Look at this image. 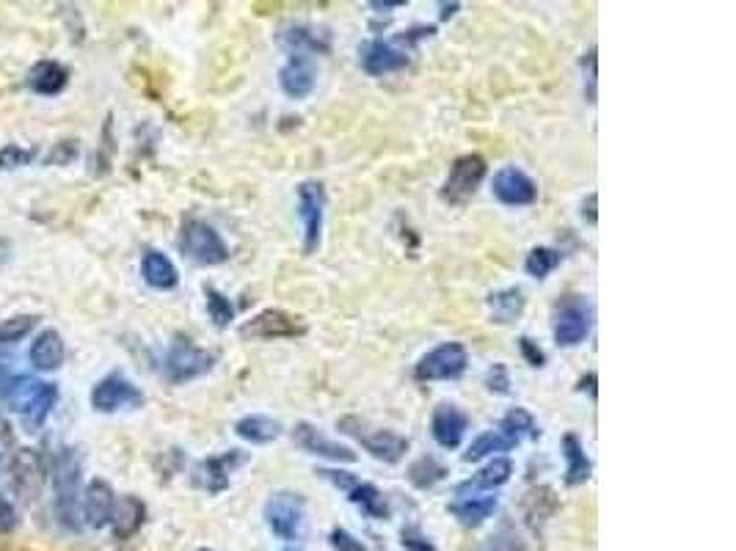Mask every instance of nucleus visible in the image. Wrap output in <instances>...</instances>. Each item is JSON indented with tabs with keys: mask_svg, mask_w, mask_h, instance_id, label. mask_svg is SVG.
Returning a JSON list of instances; mask_svg holds the SVG:
<instances>
[{
	"mask_svg": "<svg viewBox=\"0 0 736 551\" xmlns=\"http://www.w3.org/2000/svg\"><path fill=\"white\" fill-rule=\"evenodd\" d=\"M147 518V505L138 499V496H122L116 499L114 513H111V527H114V535L119 540H127L136 535L141 524Z\"/></svg>",
	"mask_w": 736,
	"mask_h": 551,
	"instance_id": "bb28decb",
	"label": "nucleus"
},
{
	"mask_svg": "<svg viewBox=\"0 0 736 551\" xmlns=\"http://www.w3.org/2000/svg\"><path fill=\"white\" fill-rule=\"evenodd\" d=\"M329 543L334 551H367V546H364L362 540L356 538V535H351L348 529H340V527L331 529Z\"/></svg>",
	"mask_w": 736,
	"mask_h": 551,
	"instance_id": "37998d69",
	"label": "nucleus"
},
{
	"mask_svg": "<svg viewBox=\"0 0 736 551\" xmlns=\"http://www.w3.org/2000/svg\"><path fill=\"white\" fill-rule=\"evenodd\" d=\"M36 323H39V317L36 315H17L9 317V320H3V323H0V348H12V345H17L20 339L28 337V334L34 331Z\"/></svg>",
	"mask_w": 736,
	"mask_h": 551,
	"instance_id": "4c0bfd02",
	"label": "nucleus"
},
{
	"mask_svg": "<svg viewBox=\"0 0 736 551\" xmlns=\"http://www.w3.org/2000/svg\"><path fill=\"white\" fill-rule=\"evenodd\" d=\"M25 83L39 97H58L69 86V69L53 61V58H45V61H39V64L31 67Z\"/></svg>",
	"mask_w": 736,
	"mask_h": 551,
	"instance_id": "4be33fe9",
	"label": "nucleus"
},
{
	"mask_svg": "<svg viewBox=\"0 0 736 551\" xmlns=\"http://www.w3.org/2000/svg\"><path fill=\"white\" fill-rule=\"evenodd\" d=\"M585 215H588V224H596V193H590L585 199Z\"/></svg>",
	"mask_w": 736,
	"mask_h": 551,
	"instance_id": "09e8293b",
	"label": "nucleus"
},
{
	"mask_svg": "<svg viewBox=\"0 0 736 551\" xmlns=\"http://www.w3.org/2000/svg\"><path fill=\"white\" fill-rule=\"evenodd\" d=\"M284 551H304V549H295V546H290V549H284Z\"/></svg>",
	"mask_w": 736,
	"mask_h": 551,
	"instance_id": "864d4df0",
	"label": "nucleus"
},
{
	"mask_svg": "<svg viewBox=\"0 0 736 551\" xmlns=\"http://www.w3.org/2000/svg\"><path fill=\"white\" fill-rule=\"evenodd\" d=\"M12 488L17 494L23 496V499H36V496L42 494V488H45V480H47V472H45V461H42V455L39 450L34 447H23V450L14 452L12 458Z\"/></svg>",
	"mask_w": 736,
	"mask_h": 551,
	"instance_id": "2eb2a0df",
	"label": "nucleus"
},
{
	"mask_svg": "<svg viewBox=\"0 0 736 551\" xmlns=\"http://www.w3.org/2000/svg\"><path fill=\"white\" fill-rule=\"evenodd\" d=\"M204 298H207V315L213 320V326L227 328L235 320V306L227 295L218 293L216 287H204Z\"/></svg>",
	"mask_w": 736,
	"mask_h": 551,
	"instance_id": "58836bf2",
	"label": "nucleus"
},
{
	"mask_svg": "<svg viewBox=\"0 0 736 551\" xmlns=\"http://www.w3.org/2000/svg\"><path fill=\"white\" fill-rule=\"evenodd\" d=\"M593 309L585 295H563L552 306V337L557 348H579L590 337Z\"/></svg>",
	"mask_w": 736,
	"mask_h": 551,
	"instance_id": "7ed1b4c3",
	"label": "nucleus"
},
{
	"mask_svg": "<svg viewBox=\"0 0 736 551\" xmlns=\"http://www.w3.org/2000/svg\"><path fill=\"white\" fill-rule=\"evenodd\" d=\"M216 367V356L210 350L196 348L191 339L177 337L171 342L169 353L163 359V378L174 386L180 383H191L202 378Z\"/></svg>",
	"mask_w": 736,
	"mask_h": 551,
	"instance_id": "39448f33",
	"label": "nucleus"
},
{
	"mask_svg": "<svg viewBox=\"0 0 736 551\" xmlns=\"http://www.w3.org/2000/svg\"><path fill=\"white\" fill-rule=\"evenodd\" d=\"M144 405V394L136 383L127 381L125 375H105L102 381L94 383L91 389V408L100 414H114L119 408H141Z\"/></svg>",
	"mask_w": 736,
	"mask_h": 551,
	"instance_id": "9b49d317",
	"label": "nucleus"
},
{
	"mask_svg": "<svg viewBox=\"0 0 736 551\" xmlns=\"http://www.w3.org/2000/svg\"><path fill=\"white\" fill-rule=\"evenodd\" d=\"M563 458H566V485L568 488H577L585 485L593 474V461L585 452V444L574 433L563 436Z\"/></svg>",
	"mask_w": 736,
	"mask_h": 551,
	"instance_id": "cd10ccee",
	"label": "nucleus"
},
{
	"mask_svg": "<svg viewBox=\"0 0 736 551\" xmlns=\"http://www.w3.org/2000/svg\"><path fill=\"white\" fill-rule=\"evenodd\" d=\"M486 389L491 394H510V372L502 361H497V364H491V367H488Z\"/></svg>",
	"mask_w": 736,
	"mask_h": 551,
	"instance_id": "79ce46f5",
	"label": "nucleus"
},
{
	"mask_svg": "<svg viewBox=\"0 0 736 551\" xmlns=\"http://www.w3.org/2000/svg\"><path fill=\"white\" fill-rule=\"evenodd\" d=\"M337 428L345 433V436H351L362 444L364 450L373 455L375 461H384V463H400L406 458V452L411 450V441L406 436H400L397 430H389V428H373L367 419H359V417H345L337 422Z\"/></svg>",
	"mask_w": 736,
	"mask_h": 551,
	"instance_id": "f03ea898",
	"label": "nucleus"
},
{
	"mask_svg": "<svg viewBox=\"0 0 736 551\" xmlns=\"http://www.w3.org/2000/svg\"><path fill=\"white\" fill-rule=\"evenodd\" d=\"M202 551H210V549H202Z\"/></svg>",
	"mask_w": 736,
	"mask_h": 551,
	"instance_id": "6e6d98bb",
	"label": "nucleus"
},
{
	"mask_svg": "<svg viewBox=\"0 0 736 551\" xmlns=\"http://www.w3.org/2000/svg\"><path fill=\"white\" fill-rule=\"evenodd\" d=\"M0 466H3V450H0Z\"/></svg>",
	"mask_w": 736,
	"mask_h": 551,
	"instance_id": "5fc2aeb1",
	"label": "nucleus"
},
{
	"mask_svg": "<svg viewBox=\"0 0 736 551\" xmlns=\"http://www.w3.org/2000/svg\"><path fill=\"white\" fill-rule=\"evenodd\" d=\"M475 551H527V543L521 538L516 529L505 524L499 527L494 535H488L486 540H480L475 546Z\"/></svg>",
	"mask_w": 736,
	"mask_h": 551,
	"instance_id": "e433bc0d",
	"label": "nucleus"
},
{
	"mask_svg": "<svg viewBox=\"0 0 736 551\" xmlns=\"http://www.w3.org/2000/svg\"><path fill=\"white\" fill-rule=\"evenodd\" d=\"M235 436L249 444H271L282 436V422L265 414H249L235 422Z\"/></svg>",
	"mask_w": 736,
	"mask_h": 551,
	"instance_id": "c756f323",
	"label": "nucleus"
},
{
	"mask_svg": "<svg viewBox=\"0 0 736 551\" xmlns=\"http://www.w3.org/2000/svg\"><path fill=\"white\" fill-rule=\"evenodd\" d=\"M469 367V353L461 342H442L414 364V381H455Z\"/></svg>",
	"mask_w": 736,
	"mask_h": 551,
	"instance_id": "0eeeda50",
	"label": "nucleus"
},
{
	"mask_svg": "<svg viewBox=\"0 0 736 551\" xmlns=\"http://www.w3.org/2000/svg\"><path fill=\"white\" fill-rule=\"evenodd\" d=\"M39 386H42V381H36L31 375H17V378H12L9 386L3 389V400H6V405L12 408L14 414H23L25 408H28V403H31L36 397V392H39Z\"/></svg>",
	"mask_w": 736,
	"mask_h": 551,
	"instance_id": "473e14b6",
	"label": "nucleus"
},
{
	"mask_svg": "<svg viewBox=\"0 0 736 551\" xmlns=\"http://www.w3.org/2000/svg\"><path fill=\"white\" fill-rule=\"evenodd\" d=\"M306 323L301 317L290 315L284 309H262L260 315H254L240 326V337L251 339H295L304 337Z\"/></svg>",
	"mask_w": 736,
	"mask_h": 551,
	"instance_id": "9d476101",
	"label": "nucleus"
},
{
	"mask_svg": "<svg viewBox=\"0 0 736 551\" xmlns=\"http://www.w3.org/2000/svg\"><path fill=\"white\" fill-rule=\"evenodd\" d=\"M20 527V513L6 494H0V535H9Z\"/></svg>",
	"mask_w": 736,
	"mask_h": 551,
	"instance_id": "c03bdc74",
	"label": "nucleus"
},
{
	"mask_svg": "<svg viewBox=\"0 0 736 551\" xmlns=\"http://www.w3.org/2000/svg\"><path fill=\"white\" fill-rule=\"evenodd\" d=\"M28 359L34 364L36 370L42 372H56L64 359H67V345H64V339L58 334L56 328H45L39 337L31 342V353H28Z\"/></svg>",
	"mask_w": 736,
	"mask_h": 551,
	"instance_id": "5701e85b",
	"label": "nucleus"
},
{
	"mask_svg": "<svg viewBox=\"0 0 736 551\" xmlns=\"http://www.w3.org/2000/svg\"><path fill=\"white\" fill-rule=\"evenodd\" d=\"M276 45L287 56H309V53H329L331 39L326 31L306 23H287L276 34Z\"/></svg>",
	"mask_w": 736,
	"mask_h": 551,
	"instance_id": "f3484780",
	"label": "nucleus"
},
{
	"mask_svg": "<svg viewBox=\"0 0 736 551\" xmlns=\"http://www.w3.org/2000/svg\"><path fill=\"white\" fill-rule=\"evenodd\" d=\"M491 193L505 207H530L538 199V185L527 171L516 166H502L491 180Z\"/></svg>",
	"mask_w": 736,
	"mask_h": 551,
	"instance_id": "ddd939ff",
	"label": "nucleus"
},
{
	"mask_svg": "<svg viewBox=\"0 0 736 551\" xmlns=\"http://www.w3.org/2000/svg\"><path fill=\"white\" fill-rule=\"evenodd\" d=\"M516 447L513 441H508L499 430H486V433H480L472 444H469V450L464 452V461L466 463H477L488 458V455H494V452H510Z\"/></svg>",
	"mask_w": 736,
	"mask_h": 551,
	"instance_id": "72a5a7b5",
	"label": "nucleus"
},
{
	"mask_svg": "<svg viewBox=\"0 0 736 551\" xmlns=\"http://www.w3.org/2000/svg\"><path fill=\"white\" fill-rule=\"evenodd\" d=\"M444 477H447V466L439 463L433 455H422L417 461L411 463V469H408V483L417 485V488H433L436 483H442Z\"/></svg>",
	"mask_w": 736,
	"mask_h": 551,
	"instance_id": "f704fd0d",
	"label": "nucleus"
},
{
	"mask_svg": "<svg viewBox=\"0 0 736 551\" xmlns=\"http://www.w3.org/2000/svg\"><path fill=\"white\" fill-rule=\"evenodd\" d=\"M293 441L301 447L304 452L309 455H315V458H323V461H331V463H356V452L348 447V444H340V441L329 439L318 425H312V422H298L293 428Z\"/></svg>",
	"mask_w": 736,
	"mask_h": 551,
	"instance_id": "4468645a",
	"label": "nucleus"
},
{
	"mask_svg": "<svg viewBox=\"0 0 736 551\" xmlns=\"http://www.w3.org/2000/svg\"><path fill=\"white\" fill-rule=\"evenodd\" d=\"M461 9V3H442V20H450Z\"/></svg>",
	"mask_w": 736,
	"mask_h": 551,
	"instance_id": "603ef678",
	"label": "nucleus"
},
{
	"mask_svg": "<svg viewBox=\"0 0 736 551\" xmlns=\"http://www.w3.org/2000/svg\"><path fill=\"white\" fill-rule=\"evenodd\" d=\"M116 505V494L111 483H105L102 477L91 480L89 488L83 491V505H80V513H83V524H89L91 529H102L111 524V513H114Z\"/></svg>",
	"mask_w": 736,
	"mask_h": 551,
	"instance_id": "aec40b11",
	"label": "nucleus"
},
{
	"mask_svg": "<svg viewBox=\"0 0 736 551\" xmlns=\"http://www.w3.org/2000/svg\"><path fill=\"white\" fill-rule=\"evenodd\" d=\"M246 461V455L240 450H229L224 455H213V458H202V461L193 466L191 485L199 488L204 494H224L232 483V472L238 469L240 463Z\"/></svg>",
	"mask_w": 736,
	"mask_h": 551,
	"instance_id": "f8f14e48",
	"label": "nucleus"
},
{
	"mask_svg": "<svg viewBox=\"0 0 736 551\" xmlns=\"http://www.w3.org/2000/svg\"><path fill=\"white\" fill-rule=\"evenodd\" d=\"M563 262V254L557 251V248H549V246H535L527 259H524V270H527V276H533V279H546L552 270L557 268Z\"/></svg>",
	"mask_w": 736,
	"mask_h": 551,
	"instance_id": "c9c22d12",
	"label": "nucleus"
},
{
	"mask_svg": "<svg viewBox=\"0 0 736 551\" xmlns=\"http://www.w3.org/2000/svg\"><path fill=\"white\" fill-rule=\"evenodd\" d=\"M499 499L494 494H466L458 496L455 502H450V516L461 524V527H480L483 521L497 513Z\"/></svg>",
	"mask_w": 736,
	"mask_h": 551,
	"instance_id": "412c9836",
	"label": "nucleus"
},
{
	"mask_svg": "<svg viewBox=\"0 0 736 551\" xmlns=\"http://www.w3.org/2000/svg\"><path fill=\"white\" fill-rule=\"evenodd\" d=\"M406 6V0H395V3H378V0H373L370 3V9H384V12H389V9H403Z\"/></svg>",
	"mask_w": 736,
	"mask_h": 551,
	"instance_id": "8fccbe9b",
	"label": "nucleus"
},
{
	"mask_svg": "<svg viewBox=\"0 0 736 551\" xmlns=\"http://www.w3.org/2000/svg\"><path fill=\"white\" fill-rule=\"evenodd\" d=\"M582 389H585L590 397H596V372H588V375L579 381V392H582Z\"/></svg>",
	"mask_w": 736,
	"mask_h": 551,
	"instance_id": "de8ad7c7",
	"label": "nucleus"
},
{
	"mask_svg": "<svg viewBox=\"0 0 736 551\" xmlns=\"http://www.w3.org/2000/svg\"><path fill=\"white\" fill-rule=\"evenodd\" d=\"M80 485H83V458L75 447L58 452L53 466V488H56V516L58 524L69 532H80L83 513H80Z\"/></svg>",
	"mask_w": 736,
	"mask_h": 551,
	"instance_id": "f257e3e1",
	"label": "nucleus"
},
{
	"mask_svg": "<svg viewBox=\"0 0 736 551\" xmlns=\"http://www.w3.org/2000/svg\"><path fill=\"white\" fill-rule=\"evenodd\" d=\"M348 499L362 510L364 516L373 518V521H386V518L392 516L389 499H386L384 491L373 483H362V480H359V483L348 491Z\"/></svg>",
	"mask_w": 736,
	"mask_h": 551,
	"instance_id": "c85d7f7f",
	"label": "nucleus"
},
{
	"mask_svg": "<svg viewBox=\"0 0 736 551\" xmlns=\"http://www.w3.org/2000/svg\"><path fill=\"white\" fill-rule=\"evenodd\" d=\"M488 315L497 326H513L521 315H524V306H527V298L521 293V287H505V290H497L486 298Z\"/></svg>",
	"mask_w": 736,
	"mask_h": 551,
	"instance_id": "a878e982",
	"label": "nucleus"
},
{
	"mask_svg": "<svg viewBox=\"0 0 736 551\" xmlns=\"http://www.w3.org/2000/svg\"><path fill=\"white\" fill-rule=\"evenodd\" d=\"M262 518L276 538L298 540L306 524V499L295 491H273L262 507Z\"/></svg>",
	"mask_w": 736,
	"mask_h": 551,
	"instance_id": "423d86ee",
	"label": "nucleus"
},
{
	"mask_svg": "<svg viewBox=\"0 0 736 551\" xmlns=\"http://www.w3.org/2000/svg\"><path fill=\"white\" fill-rule=\"evenodd\" d=\"M12 378H14V375L9 372V367H6V364H0V394H3V389L9 386V381H12Z\"/></svg>",
	"mask_w": 736,
	"mask_h": 551,
	"instance_id": "3c124183",
	"label": "nucleus"
},
{
	"mask_svg": "<svg viewBox=\"0 0 736 551\" xmlns=\"http://www.w3.org/2000/svg\"><path fill=\"white\" fill-rule=\"evenodd\" d=\"M519 350H521V356L527 359V364H530V367H544V364H546L544 350L538 348V342H533L530 337L519 339Z\"/></svg>",
	"mask_w": 736,
	"mask_h": 551,
	"instance_id": "49530a36",
	"label": "nucleus"
},
{
	"mask_svg": "<svg viewBox=\"0 0 736 551\" xmlns=\"http://www.w3.org/2000/svg\"><path fill=\"white\" fill-rule=\"evenodd\" d=\"M400 543H403V549L406 551H439L433 546V540L422 532L419 527L414 524H408V527L400 529Z\"/></svg>",
	"mask_w": 736,
	"mask_h": 551,
	"instance_id": "a19ab883",
	"label": "nucleus"
},
{
	"mask_svg": "<svg viewBox=\"0 0 736 551\" xmlns=\"http://www.w3.org/2000/svg\"><path fill=\"white\" fill-rule=\"evenodd\" d=\"M56 403H58L56 383H42L34 400H31L28 408H25L23 414H20V419H23V428L28 430V433H36V430L45 428L47 417H50V411L56 408Z\"/></svg>",
	"mask_w": 736,
	"mask_h": 551,
	"instance_id": "7c9ffc66",
	"label": "nucleus"
},
{
	"mask_svg": "<svg viewBox=\"0 0 736 551\" xmlns=\"http://www.w3.org/2000/svg\"><path fill=\"white\" fill-rule=\"evenodd\" d=\"M180 251L191 259L193 265L213 268L224 265L229 259V246L218 235L216 226H210L202 218H188L180 229Z\"/></svg>",
	"mask_w": 736,
	"mask_h": 551,
	"instance_id": "20e7f679",
	"label": "nucleus"
},
{
	"mask_svg": "<svg viewBox=\"0 0 736 551\" xmlns=\"http://www.w3.org/2000/svg\"><path fill=\"white\" fill-rule=\"evenodd\" d=\"M141 276H144V282L152 287V290H174L177 284H180V273L174 268V262H171L163 251L158 248H149L144 259H141Z\"/></svg>",
	"mask_w": 736,
	"mask_h": 551,
	"instance_id": "393cba45",
	"label": "nucleus"
},
{
	"mask_svg": "<svg viewBox=\"0 0 736 551\" xmlns=\"http://www.w3.org/2000/svg\"><path fill=\"white\" fill-rule=\"evenodd\" d=\"M486 158L477 155V152H469V155H461V158L453 160L450 166V174L442 185V199L447 204H464L469 202L477 193V188L486 180Z\"/></svg>",
	"mask_w": 736,
	"mask_h": 551,
	"instance_id": "1a4fd4ad",
	"label": "nucleus"
},
{
	"mask_svg": "<svg viewBox=\"0 0 736 551\" xmlns=\"http://www.w3.org/2000/svg\"><path fill=\"white\" fill-rule=\"evenodd\" d=\"M359 53H362V69L370 78H384L408 67V50L395 45L392 39H370Z\"/></svg>",
	"mask_w": 736,
	"mask_h": 551,
	"instance_id": "dca6fc26",
	"label": "nucleus"
},
{
	"mask_svg": "<svg viewBox=\"0 0 736 551\" xmlns=\"http://www.w3.org/2000/svg\"><path fill=\"white\" fill-rule=\"evenodd\" d=\"M469 430V417L464 408L455 403H439L433 408L431 417V436L442 450H458Z\"/></svg>",
	"mask_w": 736,
	"mask_h": 551,
	"instance_id": "a211bd4d",
	"label": "nucleus"
},
{
	"mask_svg": "<svg viewBox=\"0 0 736 551\" xmlns=\"http://www.w3.org/2000/svg\"><path fill=\"white\" fill-rule=\"evenodd\" d=\"M318 86V67L312 56H290L279 69V89L290 100H306Z\"/></svg>",
	"mask_w": 736,
	"mask_h": 551,
	"instance_id": "6ab92c4d",
	"label": "nucleus"
},
{
	"mask_svg": "<svg viewBox=\"0 0 736 551\" xmlns=\"http://www.w3.org/2000/svg\"><path fill=\"white\" fill-rule=\"evenodd\" d=\"M513 477V461L510 458H494L488 461L477 474H472L466 483L458 485V496L466 494H488L499 485H505Z\"/></svg>",
	"mask_w": 736,
	"mask_h": 551,
	"instance_id": "b1692460",
	"label": "nucleus"
},
{
	"mask_svg": "<svg viewBox=\"0 0 736 551\" xmlns=\"http://www.w3.org/2000/svg\"><path fill=\"white\" fill-rule=\"evenodd\" d=\"M298 218L304 235V254H315L323 240L326 218V185L320 180H304L298 185Z\"/></svg>",
	"mask_w": 736,
	"mask_h": 551,
	"instance_id": "6e6552de",
	"label": "nucleus"
},
{
	"mask_svg": "<svg viewBox=\"0 0 736 551\" xmlns=\"http://www.w3.org/2000/svg\"><path fill=\"white\" fill-rule=\"evenodd\" d=\"M34 158L36 149H23L20 144H6V147H0V171L28 166V163H34Z\"/></svg>",
	"mask_w": 736,
	"mask_h": 551,
	"instance_id": "ea45409f",
	"label": "nucleus"
},
{
	"mask_svg": "<svg viewBox=\"0 0 736 551\" xmlns=\"http://www.w3.org/2000/svg\"><path fill=\"white\" fill-rule=\"evenodd\" d=\"M78 158V141H61L53 147V152L47 155L45 163L47 166H67L72 160Z\"/></svg>",
	"mask_w": 736,
	"mask_h": 551,
	"instance_id": "a18cd8bd",
	"label": "nucleus"
},
{
	"mask_svg": "<svg viewBox=\"0 0 736 551\" xmlns=\"http://www.w3.org/2000/svg\"><path fill=\"white\" fill-rule=\"evenodd\" d=\"M499 433L513 444H521L524 439H538L541 428L527 408H510L508 414L499 419Z\"/></svg>",
	"mask_w": 736,
	"mask_h": 551,
	"instance_id": "2f4dec72",
	"label": "nucleus"
}]
</instances>
